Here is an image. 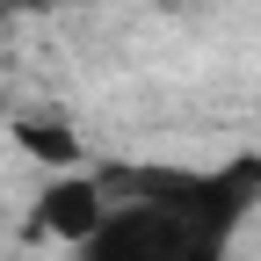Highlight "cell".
<instances>
[{
    "label": "cell",
    "instance_id": "6da1fadb",
    "mask_svg": "<svg viewBox=\"0 0 261 261\" xmlns=\"http://www.w3.org/2000/svg\"><path fill=\"white\" fill-rule=\"evenodd\" d=\"M109 218L73 261H232L240 218L261 203V160H225V167H160L130 160L102 167Z\"/></svg>",
    "mask_w": 261,
    "mask_h": 261
},
{
    "label": "cell",
    "instance_id": "7a4b0ae2",
    "mask_svg": "<svg viewBox=\"0 0 261 261\" xmlns=\"http://www.w3.org/2000/svg\"><path fill=\"white\" fill-rule=\"evenodd\" d=\"M102 218H109V181H102V167L44 174L37 211H29V225H37L51 247H87L94 232H102Z\"/></svg>",
    "mask_w": 261,
    "mask_h": 261
},
{
    "label": "cell",
    "instance_id": "3957f363",
    "mask_svg": "<svg viewBox=\"0 0 261 261\" xmlns=\"http://www.w3.org/2000/svg\"><path fill=\"white\" fill-rule=\"evenodd\" d=\"M8 130H15V145L37 160L44 174H73V167H87V138L73 130V116H58V109H29V116H15Z\"/></svg>",
    "mask_w": 261,
    "mask_h": 261
}]
</instances>
